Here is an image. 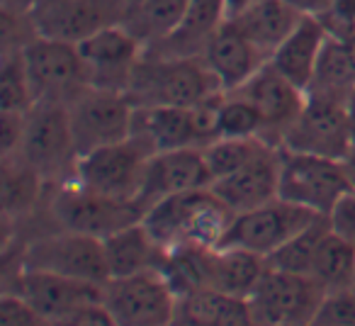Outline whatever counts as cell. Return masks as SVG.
Instances as JSON below:
<instances>
[{
    "label": "cell",
    "mask_w": 355,
    "mask_h": 326,
    "mask_svg": "<svg viewBox=\"0 0 355 326\" xmlns=\"http://www.w3.org/2000/svg\"><path fill=\"white\" fill-rule=\"evenodd\" d=\"M234 214L212 188H200L158 200L146 209L141 222L166 251L183 246L219 248Z\"/></svg>",
    "instance_id": "6da1fadb"
},
{
    "label": "cell",
    "mask_w": 355,
    "mask_h": 326,
    "mask_svg": "<svg viewBox=\"0 0 355 326\" xmlns=\"http://www.w3.org/2000/svg\"><path fill=\"white\" fill-rule=\"evenodd\" d=\"M222 93L202 56L175 59L144 51L127 88L134 108H193Z\"/></svg>",
    "instance_id": "7a4b0ae2"
},
{
    "label": "cell",
    "mask_w": 355,
    "mask_h": 326,
    "mask_svg": "<svg viewBox=\"0 0 355 326\" xmlns=\"http://www.w3.org/2000/svg\"><path fill=\"white\" fill-rule=\"evenodd\" d=\"M282 148V146H280ZM353 193L345 161L316 153L282 148L280 198L311 209L319 217H331L340 203Z\"/></svg>",
    "instance_id": "3957f363"
},
{
    "label": "cell",
    "mask_w": 355,
    "mask_h": 326,
    "mask_svg": "<svg viewBox=\"0 0 355 326\" xmlns=\"http://www.w3.org/2000/svg\"><path fill=\"white\" fill-rule=\"evenodd\" d=\"M280 146L348 161L355 151V112L350 100L306 93L304 108L285 132Z\"/></svg>",
    "instance_id": "277c9868"
},
{
    "label": "cell",
    "mask_w": 355,
    "mask_h": 326,
    "mask_svg": "<svg viewBox=\"0 0 355 326\" xmlns=\"http://www.w3.org/2000/svg\"><path fill=\"white\" fill-rule=\"evenodd\" d=\"M153 153L156 151L144 139L132 134L124 141L93 148L76 158L73 180L100 195H110L117 200H139Z\"/></svg>",
    "instance_id": "5b68a950"
},
{
    "label": "cell",
    "mask_w": 355,
    "mask_h": 326,
    "mask_svg": "<svg viewBox=\"0 0 355 326\" xmlns=\"http://www.w3.org/2000/svg\"><path fill=\"white\" fill-rule=\"evenodd\" d=\"M329 292L306 273L270 268L248 297L258 326H311Z\"/></svg>",
    "instance_id": "8992f818"
},
{
    "label": "cell",
    "mask_w": 355,
    "mask_h": 326,
    "mask_svg": "<svg viewBox=\"0 0 355 326\" xmlns=\"http://www.w3.org/2000/svg\"><path fill=\"white\" fill-rule=\"evenodd\" d=\"M137 108L127 93L85 88L69 103L71 132H73L76 156L124 141L134 134Z\"/></svg>",
    "instance_id": "52a82bcc"
},
{
    "label": "cell",
    "mask_w": 355,
    "mask_h": 326,
    "mask_svg": "<svg viewBox=\"0 0 355 326\" xmlns=\"http://www.w3.org/2000/svg\"><path fill=\"white\" fill-rule=\"evenodd\" d=\"M54 214L66 232L107 239L124 227L141 222L146 209L139 200H117L78 185L76 180L61 185L54 198Z\"/></svg>",
    "instance_id": "ba28073f"
},
{
    "label": "cell",
    "mask_w": 355,
    "mask_h": 326,
    "mask_svg": "<svg viewBox=\"0 0 355 326\" xmlns=\"http://www.w3.org/2000/svg\"><path fill=\"white\" fill-rule=\"evenodd\" d=\"M17 158L32 166L44 180L61 178L64 171L76 169V144L71 132L69 105L66 103H37L25 117Z\"/></svg>",
    "instance_id": "9c48e42d"
},
{
    "label": "cell",
    "mask_w": 355,
    "mask_h": 326,
    "mask_svg": "<svg viewBox=\"0 0 355 326\" xmlns=\"http://www.w3.org/2000/svg\"><path fill=\"white\" fill-rule=\"evenodd\" d=\"M27 78L35 103L69 105L80 90L88 88L83 61L73 42L37 35L22 49Z\"/></svg>",
    "instance_id": "30bf717a"
},
{
    "label": "cell",
    "mask_w": 355,
    "mask_h": 326,
    "mask_svg": "<svg viewBox=\"0 0 355 326\" xmlns=\"http://www.w3.org/2000/svg\"><path fill=\"white\" fill-rule=\"evenodd\" d=\"M103 304L119 326H171L178 295L161 271L110 277L103 285Z\"/></svg>",
    "instance_id": "8fae6325"
},
{
    "label": "cell",
    "mask_w": 355,
    "mask_h": 326,
    "mask_svg": "<svg viewBox=\"0 0 355 326\" xmlns=\"http://www.w3.org/2000/svg\"><path fill=\"white\" fill-rule=\"evenodd\" d=\"M316 219H319V214H314L311 209L275 198L268 205L234 214V222L224 237L222 246L243 248V251L270 258L277 248H282L290 239L304 232Z\"/></svg>",
    "instance_id": "7c38bea8"
},
{
    "label": "cell",
    "mask_w": 355,
    "mask_h": 326,
    "mask_svg": "<svg viewBox=\"0 0 355 326\" xmlns=\"http://www.w3.org/2000/svg\"><path fill=\"white\" fill-rule=\"evenodd\" d=\"M20 268L59 273V275L95 282V285H105L110 280V266L103 239L66 232V229L32 241L25 248Z\"/></svg>",
    "instance_id": "4fadbf2b"
},
{
    "label": "cell",
    "mask_w": 355,
    "mask_h": 326,
    "mask_svg": "<svg viewBox=\"0 0 355 326\" xmlns=\"http://www.w3.org/2000/svg\"><path fill=\"white\" fill-rule=\"evenodd\" d=\"M78 54L90 88L127 93L132 76L144 56V44L127 27L110 22L80 40Z\"/></svg>",
    "instance_id": "5bb4252c"
},
{
    "label": "cell",
    "mask_w": 355,
    "mask_h": 326,
    "mask_svg": "<svg viewBox=\"0 0 355 326\" xmlns=\"http://www.w3.org/2000/svg\"><path fill=\"white\" fill-rule=\"evenodd\" d=\"M234 93L246 98L258 110L263 124H266V141L277 144V146L306 103V90L297 88L292 80H287L270 61Z\"/></svg>",
    "instance_id": "9a60e30c"
},
{
    "label": "cell",
    "mask_w": 355,
    "mask_h": 326,
    "mask_svg": "<svg viewBox=\"0 0 355 326\" xmlns=\"http://www.w3.org/2000/svg\"><path fill=\"white\" fill-rule=\"evenodd\" d=\"M17 295L25 297L54 326L56 321L66 319L80 307L103 302V285L76 280V277H66L59 273L20 268L17 271Z\"/></svg>",
    "instance_id": "2e32d148"
},
{
    "label": "cell",
    "mask_w": 355,
    "mask_h": 326,
    "mask_svg": "<svg viewBox=\"0 0 355 326\" xmlns=\"http://www.w3.org/2000/svg\"><path fill=\"white\" fill-rule=\"evenodd\" d=\"M280 163L282 148L268 141L243 169L212 183L214 195L236 214L272 203L280 198Z\"/></svg>",
    "instance_id": "e0dca14e"
},
{
    "label": "cell",
    "mask_w": 355,
    "mask_h": 326,
    "mask_svg": "<svg viewBox=\"0 0 355 326\" xmlns=\"http://www.w3.org/2000/svg\"><path fill=\"white\" fill-rule=\"evenodd\" d=\"M200 188H212V175H209L202 148L193 146L158 151L148 161L139 203L144 205V209H148L163 198Z\"/></svg>",
    "instance_id": "ac0fdd59"
},
{
    "label": "cell",
    "mask_w": 355,
    "mask_h": 326,
    "mask_svg": "<svg viewBox=\"0 0 355 326\" xmlns=\"http://www.w3.org/2000/svg\"><path fill=\"white\" fill-rule=\"evenodd\" d=\"M30 15L37 35L73 44L114 22L112 0H35Z\"/></svg>",
    "instance_id": "d6986e66"
},
{
    "label": "cell",
    "mask_w": 355,
    "mask_h": 326,
    "mask_svg": "<svg viewBox=\"0 0 355 326\" xmlns=\"http://www.w3.org/2000/svg\"><path fill=\"white\" fill-rule=\"evenodd\" d=\"M202 59L214 74L222 93H234L246 85L270 61V56L263 54L234 22L227 20L209 40Z\"/></svg>",
    "instance_id": "ffe728a7"
},
{
    "label": "cell",
    "mask_w": 355,
    "mask_h": 326,
    "mask_svg": "<svg viewBox=\"0 0 355 326\" xmlns=\"http://www.w3.org/2000/svg\"><path fill=\"white\" fill-rule=\"evenodd\" d=\"M229 20L227 0H190L183 20L166 40L148 46L146 54L175 56V59H193L202 56L209 40L219 32V27Z\"/></svg>",
    "instance_id": "44dd1931"
},
{
    "label": "cell",
    "mask_w": 355,
    "mask_h": 326,
    "mask_svg": "<svg viewBox=\"0 0 355 326\" xmlns=\"http://www.w3.org/2000/svg\"><path fill=\"white\" fill-rule=\"evenodd\" d=\"M326 42H329V35L321 27V22L314 15H304L300 25L285 37V42L272 51L270 64L297 88L309 90Z\"/></svg>",
    "instance_id": "7402d4cb"
},
{
    "label": "cell",
    "mask_w": 355,
    "mask_h": 326,
    "mask_svg": "<svg viewBox=\"0 0 355 326\" xmlns=\"http://www.w3.org/2000/svg\"><path fill=\"white\" fill-rule=\"evenodd\" d=\"M171 326H258L246 297L219 290H198L178 297Z\"/></svg>",
    "instance_id": "603a6c76"
},
{
    "label": "cell",
    "mask_w": 355,
    "mask_h": 326,
    "mask_svg": "<svg viewBox=\"0 0 355 326\" xmlns=\"http://www.w3.org/2000/svg\"><path fill=\"white\" fill-rule=\"evenodd\" d=\"M188 6L190 0H112V12L114 22L148 49L180 25Z\"/></svg>",
    "instance_id": "cb8c5ba5"
},
{
    "label": "cell",
    "mask_w": 355,
    "mask_h": 326,
    "mask_svg": "<svg viewBox=\"0 0 355 326\" xmlns=\"http://www.w3.org/2000/svg\"><path fill=\"white\" fill-rule=\"evenodd\" d=\"M302 17L304 15L287 0H253L241 12L229 17V22H234L263 54L272 56V51L300 25Z\"/></svg>",
    "instance_id": "d4e9b609"
},
{
    "label": "cell",
    "mask_w": 355,
    "mask_h": 326,
    "mask_svg": "<svg viewBox=\"0 0 355 326\" xmlns=\"http://www.w3.org/2000/svg\"><path fill=\"white\" fill-rule=\"evenodd\" d=\"M105 253H107L110 277L158 271L166 258V248L153 239L144 222L124 227L122 232L105 239Z\"/></svg>",
    "instance_id": "484cf974"
},
{
    "label": "cell",
    "mask_w": 355,
    "mask_h": 326,
    "mask_svg": "<svg viewBox=\"0 0 355 326\" xmlns=\"http://www.w3.org/2000/svg\"><path fill=\"white\" fill-rule=\"evenodd\" d=\"M266 271L268 258L243 248L219 246L212 248V258H209V287L248 300Z\"/></svg>",
    "instance_id": "4316f807"
},
{
    "label": "cell",
    "mask_w": 355,
    "mask_h": 326,
    "mask_svg": "<svg viewBox=\"0 0 355 326\" xmlns=\"http://www.w3.org/2000/svg\"><path fill=\"white\" fill-rule=\"evenodd\" d=\"M326 292L353 290L355 282V243L340 237L334 227L324 234L314 253L311 273Z\"/></svg>",
    "instance_id": "83f0119b"
},
{
    "label": "cell",
    "mask_w": 355,
    "mask_h": 326,
    "mask_svg": "<svg viewBox=\"0 0 355 326\" xmlns=\"http://www.w3.org/2000/svg\"><path fill=\"white\" fill-rule=\"evenodd\" d=\"M306 93L331 95V98L350 100L355 93V44L331 40L321 51L314 80Z\"/></svg>",
    "instance_id": "f1b7e54d"
},
{
    "label": "cell",
    "mask_w": 355,
    "mask_h": 326,
    "mask_svg": "<svg viewBox=\"0 0 355 326\" xmlns=\"http://www.w3.org/2000/svg\"><path fill=\"white\" fill-rule=\"evenodd\" d=\"M44 178L22 158H3V209L8 217L30 212L42 195Z\"/></svg>",
    "instance_id": "f546056e"
},
{
    "label": "cell",
    "mask_w": 355,
    "mask_h": 326,
    "mask_svg": "<svg viewBox=\"0 0 355 326\" xmlns=\"http://www.w3.org/2000/svg\"><path fill=\"white\" fill-rule=\"evenodd\" d=\"M331 229V217H319L316 222H311L304 232H300L295 239L285 243L282 248H277L270 258L268 266L280 268V271H292V273H311V263H314V253L319 241L324 239V234Z\"/></svg>",
    "instance_id": "4dcf8cb0"
},
{
    "label": "cell",
    "mask_w": 355,
    "mask_h": 326,
    "mask_svg": "<svg viewBox=\"0 0 355 326\" xmlns=\"http://www.w3.org/2000/svg\"><path fill=\"white\" fill-rule=\"evenodd\" d=\"M266 144V139H214L212 144H207L202 153L207 161L209 175H212V183L243 169Z\"/></svg>",
    "instance_id": "1f68e13d"
},
{
    "label": "cell",
    "mask_w": 355,
    "mask_h": 326,
    "mask_svg": "<svg viewBox=\"0 0 355 326\" xmlns=\"http://www.w3.org/2000/svg\"><path fill=\"white\" fill-rule=\"evenodd\" d=\"M219 139H266L258 110L239 93H224L219 105Z\"/></svg>",
    "instance_id": "d6a6232c"
},
{
    "label": "cell",
    "mask_w": 355,
    "mask_h": 326,
    "mask_svg": "<svg viewBox=\"0 0 355 326\" xmlns=\"http://www.w3.org/2000/svg\"><path fill=\"white\" fill-rule=\"evenodd\" d=\"M35 105L37 103L30 88V78H27L22 49L17 54H8L0 66V110L27 114Z\"/></svg>",
    "instance_id": "836d02e7"
},
{
    "label": "cell",
    "mask_w": 355,
    "mask_h": 326,
    "mask_svg": "<svg viewBox=\"0 0 355 326\" xmlns=\"http://www.w3.org/2000/svg\"><path fill=\"white\" fill-rule=\"evenodd\" d=\"M314 17L331 40L355 44V0H329L324 10Z\"/></svg>",
    "instance_id": "e575fe53"
},
{
    "label": "cell",
    "mask_w": 355,
    "mask_h": 326,
    "mask_svg": "<svg viewBox=\"0 0 355 326\" xmlns=\"http://www.w3.org/2000/svg\"><path fill=\"white\" fill-rule=\"evenodd\" d=\"M311 326H355V292H329Z\"/></svg>",
    "instance_id": "d590c367"
},
{
    "label": "cell",
    "mask_w": 355,
    "mask_h": 326,
    "mask_svg": "<svg viewBox=\"0 0 355 326\" xmlns=\"http://www.w3.org/2000/svg\"><path fill=\"white\" fill-rule=\"evenodd\" d=\"M0 326H51L30 302L17 292L0 297Z\"/></svg>",
    "instance_id": "8d00e7d4"
},
{
    "label": "cell",
    "mask_w": 355,
    "mask_h": 326,
    "mask_svg": "<svg viewBox=\"0 0 355 326\" xmlns=\"http://www.w3.org/2000/svg\"><path fill=\"white\" fill-rule=\"evenodd\" d=\"M25 117L27 114L0 112V146H3V158L17 156L22 137H25Z\"/></svg>",
    "instance_id": "74e56055"
},
{
    "label": "cell",
    "mask_w": 355,
    "mask_h": 326,
    "mask_svg": "<svg viewBox=\"0 0 355 326\" xmlns=\"http://www.w3.org/2000/svg\"><path fill=\"white\" fill-rule=\"evenodd\" d=\"M54 326H119V324L114 321V316L110 314V309L103 302H93V304H85L80 309H76L66 319L56 321Z\"/></svg>",
    "instance_id": "f35d334b"
},
{
    "label": "cell",
    "mask_w": 355,
    "mask_h": 326,
    "mask_svg": "<svg viewBox=\"0 0 355 326\" xmlns=\"http://www.w3.org/2000/svg\"><path fill=\"white\" fill-rule=\"evenodd\" d=\"M331 227L345 237L348 241L355 243V193H350L343 203L336 207V212L331 214Z\"/></svg>",
    "instance_id": "ab89813d"
},
{
    "label": "cell",
    "mask_w": 355,
    "mask_h": 326,
    "mask_svg": "<svg viewBox=\"0 0 355 326\" xmlns=\"http://www.w3.org/2000/svg\"><path fill=\"white\" fill-rule=\"evenodd\" d=\"M287 3H290L295 10H300L302 15H319L329 0H287Z\"/></svg>",
    "instance_id": "60d3db41"
},
{
    "label": "cell",
    "mask_w": 355,
    "mask_h": 326,
    "mask_svg": "<svg viewBox=\"0 0 355 326\" xmlns=\"http://www.w3.org/2000/svg\"><path fill=\"white\" fill-rule=\"evenodd\" d=\"M248 3H253V0H227V12H229V17H234L236 12H241L243 8L248 6Z\"/></svg>",
    "instance_id": "b9f144b4"
},
{
    "label": "cell",
    "mask_w": 355,
    "mask_h": 326,
    "mask_svg": "<svg viewBox=\"0 0 355 326\" xmlns=\"http://www.w3.org/2000/svg\"><path fill=\"white\" fill-rule=\"evenodd\" d=\"M345 166H348V175H350V183H353V193H355V151H353V156L345 161Z\"/></svg>",
    "instance_id": "7bdbcfd3"
},
{
    "label": "cell",
    "mask_w": 355,
    "mask_h": 326,
    "mask_svg": "<svg viewBox=\"0 0 355 326\" xmlns=\"http://www.w3.org/2000/svg\"><path fill=\"white\" fill-rule=\"evenodd\" d=\"M350 108H353V112H355V93H353V98H350Z\"/></svg>",
    "instance_id": "ee69618b"
},
{
    "label": "cell",
    "mask_w": 355,
    "mask_h": 326,
    "mask_svg": "<svg viewBox=\"0 0 355 326\" xmlns=\"http://www.w3.org/2000/svg\"><path fill=\"white\" fill-rule=\"evenodd\" d=\"M353 292H355V282H353Z\"/></svg>",
    "instance_id": "f6af8a7d"
}]
</instances>
